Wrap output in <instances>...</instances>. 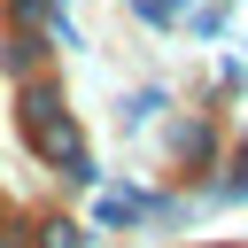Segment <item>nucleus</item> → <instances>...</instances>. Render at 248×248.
<instances>
[{"label":"nucleus","mask_w":248,"mask_h":248,"mask_svg":"<svg viewBox=\"0 0 248 248\" xmlns=\"http://www.w3.org/2000/svg\"><path fill=\"white\" fill-rule=\"evenodd\" d=\"M31 132H39V147H46L54 163H78V132L62 124V101H54V93H31Z\"/></svg>","instance_id":"nucleus-1"}]
</instances>
